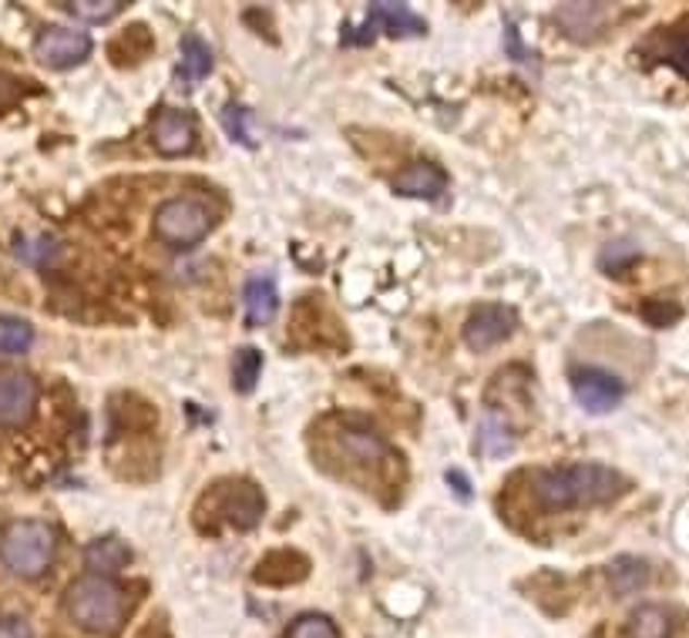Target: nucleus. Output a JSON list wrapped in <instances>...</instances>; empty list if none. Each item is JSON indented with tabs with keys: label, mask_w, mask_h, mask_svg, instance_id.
Segmentation results:
<instances>
[{
	"label": "nucleus",
	"mask_w": 689,
	"mask_h": 638,
	"mask_svg": "<svg viewBox=\"0 0 689 638\" xmlns=\"http://www.w3.org/2000/svg\"><path fill=\"white\" fill-rule=\"evenodd\" d=\"M209 71H212V51H209V45L202 41V37H185V41H182L179 74L185 77L188 85H196V82H202Z\"/></svg>",
	"instance_id": "18"
},
{
	"label": "nucleus",
	"mask_w": 689,
	"mask_h": 638,
	"mask_svg": "<svg viewBox=\"0 0 689 638\" xmlns=\"http://www.w3.org/2000/svg\"><path fill=\"white\" fill-rule=\"evenodd\" d=\"M58 246L51 243V238H17V256L24 262H34V266H41L48 262V256L54 253Z\"/></svg>",
	"instance_id": "26"
},
{
	"label": "nucleus",
	"mask_w": 689,
	"mask_h": 638,
	"mask_svg": "<svg viewBox=\"0 0 689 638\" xmlns=\"http://www.w3.org/2000/svg\"><path fill=\"white\" fill-rule=\"evenodd\" d=\"M243 296H246V316H249V323H253V327L270 323V319L276 316L280 296H276L273 279H249Z\"/></svg>",
	"instance_id": "16"
},
{
	"label": "nucleus",
	"mask_w": 689,
	"mask_h": 638,
	"mask_svg": "<svg viewBox=\"0 0 689 638\" xmlns=\"http://www.w3.org/2000/svg\"><path fill=\"white\" fill-rule=\"evenodd\" d=\"M602 21V8L599 4H565L558 8V24L571 34L586 41V37L595 34V24Z\"/></svg>",
	"instance_id": "19"
},
{
	"label": "nucleus",
	"mask_w": 689,
	"mask_h": 638,
	"mask_svg": "<svg viewBox=\"0 0 689 638\" xmlns=\"http://www.w3.org/2000/svg\"><path fill=\"white\" fill-rule=\"evenodd\" d=\"M37 380L24 370H0V427H21L37 410Z\"/></svg>",
	"instance_id": "8"
},
{
	"label": "nucleus",
	"mask_w": 689,
	"mask_h": 638,
	"mask_svg": "<svg viewBox=\"0 0 689 638\" xmlns=\"http://www.w3.org/2000/svg\"><path fill=\"white\" fill-rule=\"evenodd\" d=\"M222 125H225V132H229V138H233V142H239L246 148H256V138L249 135V111L246 108L229 105L222 111Z\"/></svg>",
	"instance_id": "25"
},
{
	"label": "nucleus",
	"mask_w": 689,
	"mask_h": 638,
	"mask_svg": "<svg viewBox=\"0 0 689 638\" xmlns=\"http://www.w3.org/2000/svg\"><path fill=\"white\" fill-rule=\"evenodd\" d=\"M626 488L629 484L623 481V474L605 464H568V467L542 470L531 481L534 504L542 511H576V507L608 504Z\"/></svg>",
	"instance_id": "1"
},
{
	"label": "nucleus",
	"mask_w": 689,
	"mask_h": 638,
	"mask_svg": "<svg viewBox=\"0 0 689 638\" xmlns=\"http://www.w3.org/2000/svg\"><path fill=\"white\" fill-rule=\"evenodd\" d=\"M568 380L576 404L589 414H608L623 404V380L602 367H571Z\"/></svg>",
	"instance_id": "6"
},
{
	"label": "nucleus",
	"mask_w": 689,
	"mask_h": 638,
	"mask_svg": "<svg viewBox=\"0 0 689 638\" xmlns=\"http://www.w3.org/2000/svg\"><path fill=\"white\" fill-rule=\"evenodd\" d=\"M54 528L45 522H14L0 531V562L17 578H41L54 562Z\"/></svg>",
	"instance_id": "3"
},
{
	"label": "nucleus",
	"mask_w": 689,
	"mask_h": 638,
	"mask_svg": "<svg viewBox=\"0 0 689 638\" xmlns=\"http://www.w3.org/2000/svg\"><path fill=\"white\" fill-rule=\"evenodd\" d=\"M377 30H387L391 37H420V34H428V24L420 21L410 8H401V4H373L367 24L350 34V41L354 45H367L370 37H377Z\"/></svg>",
	"instance_id": "10"
},
{
	"label": "nucleus",
	"mask_w": 689,
	"mask_h": 638,
	"mask_svg": "<svg viewBox=\"0 0 689 638\" xmlns=\"http://www.w3.org/2000/svg\"><path fill=\"white\" fill-rule=\"evenodd\" d=\"M64 11H71L82 21H91V24H104L108 17L125 11V4H119V0H71V4H64Z\"/></svg>",
	"instance_id": "23"
},
{
	"label": "nucleus",
	"mask_w": 689,
	"mask_h": 638,
	"mask_svg": "<svg viewBox=\"0 0 689 638\" xmlns=\"http://www.w3.org/2000/svg\"><path fill=\"white\" fill-rule=\"evenodd\" d=\"M306 572H310L306 557H299L293 551H276L256 568V581H262V585H286V581H299Z\"/></svg>",
	"instance_id": "15"
},
{
	"label": "nucleus",
	"mask_w": 689,
	"mask_h": 638,
	"mask_svg": "<svg viewBox=\"0 0 689 638\" xmlns=\"http://www.w3.org/2000/svg\"><path fill=\"white\" fill-rule=\"evenodd\" d=\"M34 54L41 64L64 71V68H74V64L91 58V37L74 30V27H48V30L37 34Z\"/></svg>",
	"instance_id": "7"
},
{
	"label": "nucleus",
	"mask_w": 689,
	"mask_h": 638,
	"mask_svg": "<svg viewBox=\"0 0 689 638\" xmlns=\"http://www.w3.org/2000/svg\"><path fill=\"white\" fill-rule=\"evenodd\" d=\"M515 327H518V312L512 306L494 303V306H481L468 316L462 336L475 353H484L497 343H505L515 333Z\"/></svg>",
	"instance_id": "9"
},
{
	"label": "nucleus",
	"mask_w": 689,
	"mask_h": 638,
	"mask_svg": "<svg viewBox=\"0 0 689 638\" xmlns=\"http://www.w3.org/2000/svg\"><path fill=\"white\" fill-rule=\"evenodd\" d=\"M151 142L162 155H182L193 148L196 142V122L188 111L179 108H162L156 118V132H151Z\"/></svg>",
	"instance_id": "12"
},
{
	"label": "nucleus",
	"mask_w": 689,
	"mask_h": 638,
	"mask_svg": "<svg viewBox=\"0 0 689 638\" xmlns=\"http://www.w3.org/2000/svg\"><path fill=\"white\" fill-rule=\"evenodd\" d=\"M286 638H340V631L327 615H299Z\"/></svg>",
	"instance_id": "24"
},
{
	"label": "nucleus",
	"mask_w": 689,
	"mask_h": 638,
	"mask_svg": "<svg viewBox=\"0 0 689 638\" xmlns=\"http://www.w3.org/2000/svg\"><path fill=\"white\" fill-rule=\"evenodd\" d=\"M663 58H666L676 71H682V74L689 77V27H682V30L673 34V41H669V48H666Z\"/></svg>",
	"instance_id": "27"
},
{
	"label": "nucleus",
	"mask_w": 689,
	"mask_h": 638,
	"mask_svg": "<svg viewBox=\"0 0 689 638\" xmlns=\"http://www.w3.org/2000/svg\"><path fill=\"white\" fill-rule=\"evenodd\" d=\"M447 188V175L431 162H414L394 179V192L407 198H438Z\"/></svg>",
	"instance_id": "13"
},
{
	"label": "nucleus",
	"mask_w": 689,
	"mask_h": 638,
	"mask_svg": "<svg viewBox=\"0 0 689 638\" xmlns=\"http://www.w3.org/2000/svg\"><path fill=\"white\" fill-rule=\"evenodd\" d=\"M64 609H67L71 622L82 625L85 631L111 635L125 622L128 598L111 578L88 575V578H78L64 591Z\"/></svg>",
	"instance_id": "2"
},
{
	"label": "nucleus",
	"mask_w": 689,
	"mask_h": 638,
	"mask_svg": "<svg viewBox=\"0 0 689 638\" xmlns=\"http://www.w3.org/2000/svg\"><path fill=\"white\" fill-rule=\"evenodd\" d=\"M128 557H132V551L119 538H98L85 548V565L101 578L111 572H122L128 565Z\"/></svg>",
	"instance_id": "14"
},
{
	"label": "nucleus",
	"mask_w": 689,
	"mask_h": 638,
	"mask_svg": "<svg viewBox=\"0 0 689 638\" xmlns=\"http://www.w3.org/2000/svg\"><path fill=\"white\" fill-rule=\"evenodd\" d=\"M336 447L350 464H364V467H377L391 457V444L384 437H377L370 427L354 424V427H340L336 430Z\"/></svg>",
	"instance_id": "11"
},
{
	"label": "nucleus",
	"mask_w": 689,
	"mask_h": 638,
	"mask_svg": "<svg viewBox=\"0 0 689 638\" xmlns=\"http://www.w3.org/2000/svg\"><path fill=\"white\" fill-rule=\"evenodd\" d=\"M626 631H629V638H669L673 635V615L663 605H639L629 615Z\"/></svg>",
	"instance_id": "17"
},
{
	"label": "nucleus",
	"mask_w": 689,
	"mask_h": 638,
	"mask_svg": "<svg viewBox=\"0 0 689 638\" xmlns=\"http://www.w3.org/2000/svg\"><path fill=\"white\" fill-rule=\"evenodd\" d=\"M34 343V330L30 323H24V319L17 316H0V353H24L30 349Z\"/></svg>",
	"instance_id": "20"
},
{
	"label": "nucleus",
	"mask_w": 689,
	"mask_h": 638,
	"mask_svg": "<svg viewBox=\"0 0 689 638\" xmlns=\"http://www.w3.org/2000/svg\"><path fill=\"white\" fill-rule=\"evenodd\" d=\"M212 225H216V212L209 206V198L202 195H175L156 212V232L172 249L199 246L212 232Z\"/></svg>",
	"instance_id": "4"
},
{
	"label": "nucleus",
	"mask_w": 689,
	"mask_h": 638,
	"mask_svg": "<svg viewBox=\"0 0 689 638\" xmlns=\"http://www.w3.org/2000/svg\"><path fill=\"white\" fill-rule=\"evenodd\" d=\"M262 494L259 488H253L249 481H219L216 488H209L199 501L196 514L209 511V522L216 525H229L236 531H253L262 517Z\"/></svg>",
	"instance_id": "5"
},
{
	"label": "nucleus",
	"mask_w": 689,
	"mask_h": 638,
	"mask_svg": "<svg viewBox=\"0 0 689 638\" xmlns=\"http://www.w3.org/2000/svg\"><path fill=\"white\" fill-rule=\"evenodd\" d=\"M645 575H649V568L642 562H636V557H619V562L612 565V591L629 594L645 585Z\"/></svg>",
	"instance_id": "22"
},
{
	"label": "nucleus",
	"mask_w": 689,
	"mask_h": 638,
	"mask_svg": "<svg viewBox=\"0 0 689 638\" xmlns=\"http://www.w3.org/2000/svg\"><path fill=\"white\" fill-rule=\"evenodd\" d=\"M259 373H262V353L246 346L236 353V364H233V383L239 393H253L256 383H259Z\"/></svg>",
	"instance_id": "21"
},
{
	"label": "nucleus",
	"mask_w": 689,
	"mask_h": 638,
	"mask_svg": "<svg viewBox=\"0 0 689 638\" xmlns=\"http://www.w3.org/2000/svg\"><path fill=\"white\" fill-rule=\"evenodd\" d=\"M0 638H34V631L24 618L8 615V618H0Z\"/></svg>",
	"instance_id": "28"
}]
</instances>
